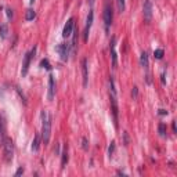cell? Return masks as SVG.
<instances>
[{
	"label": "cell",
	"instance_id": "1",
	"mask_svg": "<svg viewBox=\"0 0 177 177\" xmlns=\"http://www.w3.org/2000/svg\"><path fill=\"white\" fill-rule=\"evenodd\" d=\"M51 134V116L47 111H42V140L44 144H48Z\"/></svg>",
	"mask_w": 177,
	"mask_h": 177
},
{
	"label": "cell",
	"instance_id": "15",
	"mask_svg": "<svg viewBox=\"0 0 177 177\" xmlns=\"http://www.w3.org/2000/svg\"><path fill=\"white\" fill-rule=\"evenodd\" d=\"M7 33H8V26L6 24L0 25V36H1V39H6L7 37Z\"/></svg>",
	"mask_w": 177,
	"mask_h": 177
},
{
	"label": "cell",
	"instance_id": "18",
	"mask_svg": "<svg viewBox=\"0 0 177 177\" xmlns=\"http://www.w3.org/2000/svg\"><path fill=\"white\" fill-rule=\"evenodd\" d=\"M116 6H118V11L121 12V14L125 11V7H126V6H125V0H116Z\"/></svg>",
	"mask_w": 177,
	"mask_h": 177
},
{
	"label": "cell",
	"instance_id": "14",
	"mask_svg": "<svg viewBox=\"0 0 177 177\" xmlns=\"http://www.w3.org/2000/svg\"><path fill=\"white\" fill-rule=\"evenodd\" d=\"M35 17H36V12H35V10H32V8L26 10V14H25V20H26V21H32Z\"/></svg>",
	"mask_w": 177,
	"mask_h": 177
},
{
	"label": "cell",
	"instance_id": "8",
	"mask_svg": "<svg viewBox=\"0 0 177 177\" xmlns=\"http://www.w3.org/2000/svg\"><path fill=\"white\" fill-rule=\"evenodd\" d=\"M54 96H56V82H54V76L50 75L48 76V94H47L48 101H53Z\"/></svg>",
	"mask_w": 177,
	"mask_h": 177
},
{
	"label": "cell",
	"instance_id": "9",
	"mask_svg": "<svg viewBox=\"0 0 177 177\" xmlns=\"http://www.w3.org/2000/svg\"><path fill=\"white\" fill-rule=\"evenodd\" d=\"M93 18H94V14H93V11H90L88 12V17H87V21H86L85 32H83V40L85 42H87V39H88V32H90V28H91Z\"/></svg>",
	"mask_w": 177,
	"mask_h": 177
},
{
	"label": "cell",
	"instance_id": "11",
	"mask_svg": "<svg viewBox=\"0 0 177 177\" xmlns=\"http://www.w3.org/2000/svg\"><path fill=\"white\" fill-rule=\"evenodd\" d=\"M73 18H69L68 20V22L65 24V26H64V29H62V36L64 37H68V36H71L72 35V31H73Z\"/></svg>",
	"mask_w": 177,
	"mask_h": 177
},
{
	"label": "cell",
	"instance_id": "22",
	"mask_svg": "<svg viewBox=\"0 0 177 177\" xmlns=\"http://www.w3.org/2000/svg\"><path fill=\"white\" fill-rule=\"evenodd\" d=\"M113 152H115V141H112V143H111V145H109V148H108V155H109V157H112Z\"/></svg>",
	"mask_w": 177,
	"mask_h": 177
},
{
	"label": "cell",
	"instance_id": "4",
	"mask_svg": "<svg viewBox=\"0 0 177 177\" xmlns=\"http://www.w3.org/2000/svg\"><path fill=\"white\" fill-rule=\"evenodd\" d=\"M112 18H113V12H112V6L109 3H105L104 7V22H105V28L108 31V28L112 24Z\"/></svg>",
	"mask_w": 177,
	"mask_h": 177
},
{
	"label": "cell",
	"instance_id": "7",
	"mask_svg": "<svg viewBox=\"0 0 177 177\" xmlns=\"http://www.w3.org/2000/svg\"><path fill=\"white\" fill-rule=\"evenodd\" d=\"M56 51L60 54V57H61V60L62 61L68 60V51H69L68 44H58V46L56 47Z\"/></svg>",
	"mask_w": 177,
	"mask_h": 177
},
{
	"label": "cell",
	"instance_id": "19",
	"mask_svg": "<svg viewBox=\"0 0 177 177\" xmlns=\"http://www.w3.org/2000/svg\"><path fill=\"white\" fill-rule=\"evenodd\" d=\"M40 67L44 69H51V65H50V62H48V60H42L40 61Z\"/></svg>",
	"mask_w": 177,
	"mask_h": 177
},
{
	"label": "cell",
	"instance_id": "28",
	"mask_svg": "<svg viewBox=\"0 0 177 177\" xmlns=\"http://www.w3.org/2000/svg\"><path fill=\"white\" fill-rule=\"evenodd\" d=\"M159 115H167V111H165V109H159Z\"/></svg>",
	"mask_w": 177,
	"mask_h": 177
},
{
	"label": "cell",
	"instance_id": "23",
	"mask_svg": "<svg viewBox=\"0 0 177 177\" xmlns=\"http://www.w3.org/2000/svg\"><path fill=\"white\" fill-rule=\"evenodd\" d=\"M132 97H133V100H136V98H137V87H136V86H134V87H133V91H132Z\"/></svg>",
	"mask_w": 177,
	"mask_h": 177
},
{
	"label": "cell",
	"instance_id": "16",
	"mask_svg": "<svg viewBox=\"0 0 177 177\" xmlns=\"http://www.w3.org/2000/svg\"><path fill=\"white\" fill-rule=\"evenodd\" d=\"M67 162H68V149H67V147L64 148V151H62V161H61V167L64 169L65 165H67Z\"/></svg>",
	"mask_w": 177,
	"mask_h": 177
},
{
	"label": "cell",
	"instance_id": "10",
	"mask_svg": "<svg viewBox=\"0 0 177 177\" xmlns=\"http://www.w3.org/2000/svg\"><path fill=\"white\" fill-rule=\"evenodd\" d=\"M115 46H116V39L112 37L111 39V58H112V67L113 68H118V56H116V50H115Z\"/></svg>",
	"mask_w": 177,
	"mask_h": 177
},
{
	"label": "cell",
	"instance_id": "25",
	"mask_svg": "<svg viewBox=\"0 0 177 177\" xmlns=\"http://www.w3.org/2000/svg\"><path fill=\"white\" fill-rule=\"evenodd\" d=\"M123 137H125V145H127L129 144V137H127V133H123Z\"/></svg>",
	"mask_w": 177,
	"mask_h": 177
},
{
	"label": "cell",
	"instance_id": "24",
	"mask_svg": "<svg viewBox=\"0 0 177 177\" xmlns=\"http://www.w3.org/2000/svg\"><path fill=\"white\" fill-rule=\"evenodd\" d=\"M83 149L87 151L88 149V144H87V138H83Z\"/></svg>",
	"mask_w": 177,
	"mask_h": 177
},
{
	"label": "cell",
	"instance_id": "21",
	"mask_svg": "<svg viewBox=\"0 0 177 177\" xmlns=\"http://www.w3.org/2000/svg\"><path fill=\"white\" fill-rule=\"evenodd\" d=\"M159 134H161L162 137L166 136V126L163 125V123H159Z\"/></svg>",
	"mask_w": 177,
	"mask_h": 177
},
{
	"label": "cell",
	"instance_id": "3",
	"mask_svg": "<svg viewBox=\"0 0 177 177\" xmlns=\"http://www.w3.org/2000/svg\"><path fill=\"white\" fill-rule=\"evenodd\" d=\"M3 154H4V159L7 162H10L12 159V155H14V144H12V140L8 138V137H4L3 138Z\"/></svg>",
	"mask_w": 177,
	"mask_h": 177
},
{
	"label": "cell",
	"instance_id": "2",
	"mask_svg": "<svg viewBox=\"0 0 177 177\" xmlns=\"http://www.w3.org/2000/svg\"><path fill=\"white\" fill-rule=\"evenodd\" d=\"M109 100L112 105V113H113V121H115V127H118V96H116V88H115V82L111 78L109 79Z\"/></svg>",
	"mask_w": 177,
	"mask_h": 177
},
{
	"label": "cell",
	"instance_id": "13",
	"mask_svg": "<svg viewBox=\"0 0 177 177\" xmlns=\"http://www.w3.org/2000/svg\"><path fill=\"white\" fill-rule=\"evenodd\" d=\"M140 64H141V67H143V68H148V54H147V53L145 51H143L141 53V57H140Z\"/></svg>",
	"mask_w": 177,
	"mask_h": 177
},
{
	"label": "cell",
	"instance_id": "26",
	"mask_svg": "<svg viewBox=\"0 0 177 177\" xmlns=\"http://www.w3.org/2000/svg\"><path fill=\"white\" fill-rule=\"evenodd\" d=\"M6 11H7V17H8V18H12V10H11V8H7Z\"/></svg>",
	"mask_w": 177,
	"mask_h": 177
},
{
	"label": "cell",
	"instance_id": "5",
	"mask_svg": "<svg viewBox=\"0 0 177 177\" xmlns=\"http://www.w3.org/2000/svg\"><path fill=\"white\" fill-rule=\"evenodd\" d=\"M35 51H36V48H33L32 51H29V53H26V54H25L24 62H22V71H21L22 76H26V75H28L29 65H31V61H32V57L35 56Z\"/></svg>",
	"mask_w": 177,
	"mask_h": 177
},
{
	"label": "cell",
	"instance_id": "20",
	"mask_svg": "<svg viewBox=\"0 0 177 177\" xmlns=\"http://www.w3.org/2000/svg\"><path fill=\"white\" fill-rule=\"evenodd\" d=\"M154 56H155V58H157V60H161L162 57H163V50H162V48H158V50H155Z\"/></svg>",
	"mask_w": 177,
	"mask_h": 177
},
{
	"label": "cell",
	"instance_id": "6",
	"mask_svg": "<svg viewBox=\"0 0 177 177\" xmlns=\"http://www.w3.org/2000/svg\"><path fill=\"white\" fill-rule=\"evenodd\" d=\"M143 14H144V20L147 22L152 20V4L149 0H144V6H143Z\"/></svg>",
	"mask_w": 177,
	"mask_h": 177
},
{
	"label": "cell",
	"instance_id": "12",
	"mask_svg": "<svg viewBox=\"0 0 177 177\" xmlns=\"http://www.w3.org/2000/svg\"><path fill=\"white\" fill-rule=\"evenodd\" d=\"M82 72H83V86L87 87V83H88V71H87V60H83L82 61Z\"/></svg>",
	"mask_w": 177,
	"mask_h": 177
},
{
	"label": "cell",
	"instance_id": "27",
	"mask_svg": "<svg viewBox=\"0 0 177 177\" xmlns=\"http://www.w3.org/2000/svg\"><path fill=\"white\" fill-rule=\"evenodd\" d=\"M24 173V167H20V169L17 170V173H15V176H21V174Z\"/></svg>",
	"mask_w": 177,
	"mask_h": 177
},
{
	"label": "cell",
	"instance_id": "29",
	"mask_svg": "<svg viewBox=\"0 0 177 177\" xmlns=\"http://www.w3.org/2000/svg\"><path fill=\"white\" fill-rule=\"evenodd\" d=\"M88 1H90V3H91V4H93V3H94V0H88Z\"/></svg>",
	"mask_w": 177,
	"mask_h": 177
},
{
	"label": "cell",
	"instance_id": "17",
	"mask_svg": "<svg viewBox=\"0 0 177 177\" xmlns=\"http://www.w3.org/2000/svg\"><path fill=\"white\" fill-rule=\"evenodd\" d=\"M39 143H40V137H39V134H36L35 138H33V143H32V149L33 151H37V149H39Z\"/></svg>",
	"mask_w": 177,
	"mask_h": 177
}]
</instances>
